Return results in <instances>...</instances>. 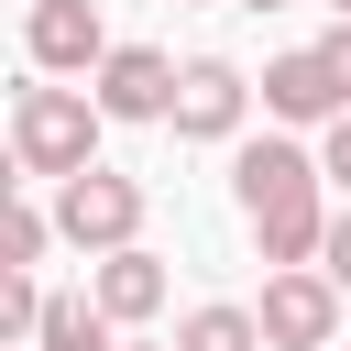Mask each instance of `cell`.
<instances>
[{"mask_svg": "<svg viewBox=\"0 0 351 351\" xmlns=\"http://www.w3.org/2000/svg\"><path fill=\"white\" fill-rule=\"evenodd\" d=\"M318 154H296V143H241V165H230V197H241V230H252V252L263 263H318V241H329V208H318Z\"/></svg>", "mask_w": 351, "mask_h": 351, "instance_id": "6da1fadb", "label": "cell"}, {"mask_svg": "<svg viewBox=\"0 0 351 351\" xmlns=\"http://www.w3.org/2000/svg\"><path fill=\"white\" fill-rule=\"evenodd\" d=\"M99 99L88 88H55L44 66H33V88L11 99V165L22 176H77V165H99Z\"/></svg>", "mask_w": 351, "mask_h": 351, "instance_id": "7a4b0ae2", "label": "cell"}, {"mask_svg": "<svg viewBox=\"0 0 351 351\" xmlns=\"http://www.w3.org/2000/svg\"><path fill=\"white\" fill-rule=\"evenodd\" d=\"M55 230L77 252H121V241H143V186L110 165H77V176H55Z\"/></svg>", "mask_w": 351, "mask_h": 351, "instance_id": "3957f363", "label": "cell"}, {"mask_svg": "<svg viewBox=\"0 0 351 351\" xmlns=\"http://www.w3.org/2000/svg\"><path fill=\"white\" fill-rule=\"evenodd\" d=\"M263 340H274V351H329V340H340V274H329V263H274V285H263Z\"/></svg>", "mask_w": 351, "mask_h": 351, "instance_id": "277c9868", "label": "cell"}, {"mask_svg": "<svg viewBox=\"0 0 351 351\" xmlns=\"http://www.w3.org/2000/svg\"><path fill=\"white\" fill-rule=\"evenodd\" d=\"M176 77H186V66H176L165 44H110L88 88H99L110 121H165V110H176Z\"/></svg>", "mask_w": 351, "mask_h": 351, "instance_id": "5b68a950", "label": "cell"}, {"mask_svg": "<svg viewBox=\"0 0 351 351\" xmlns=\"http://www.w3.org/2000/svg\"><path fill=\"white\" fill-rule=\"evenodd\" d=\"M241 110H252V88H241V66L230 55H186V77H176V143H230L241 132Z\"/></svg>", "mask_w": 351, "mask_h": 351, "instance_id": "8992f818", "label": "cell"}, {"mask_svg": "<svg viewBox=\"0 0 351 351\" xmlns=\"http://www.w3.org/2000/svg\"><path fill=\"white\" fill-rule=\"evenodd\" d=\"M22 55H33L44 77H99V55H110V22H99V0H33V22H22Z\"/></svg>", "mask_w": 351, "mask_h": 351, "instance_id": "52a82bcc", "label": "cell"}, {"mask_svg": "<svg viewBox=\"0 0 351 351\" xmlns=\"http://www.w3.org/2000/svg\"><path fill=\"white\" fill-rule=\"evenodd\" d=\"M263 110L274 121H340L351 110V77L329 66V44H296V55L263 66Z\"/></svg>", "mask_w": 351, "mask_h": 351, "instance_id": "ba28073f", "label": "cell"}, {"mask_svg": "<svg viewBox=\"0 0 351 351\" xmlns=\"http://www.w3.org/2000/svg\"><path fill=\"white\" fill-rule=\"evenodd\" d=\"M88 296H99L121 329H143V318L165 307V263H154L143 241H121V252H88Z\"/></svg>", "mask_w": 351, "mask_h": 351, "instance_id": "9c48e42d", "label": "cell"}, {"mask_svg": "<svg viewBox=\"0 0 351 351\" xmlns=\"http://www.w3.org/2000/svg\"><path fill=\"white\" fill-rule=\"evenodd\" d=\"M176 351H274V340H263V307H230V296H208V307H186Z\"/></svg>", "mask_w": 351, "mask_h": 351, "instance_id": "30bf717a", "label": "cell"}, {"mask_svg": "<svg viewBox=\"0 0 351 351\" xmlns=\"http://www.w3.org/2000/svg\"><path fill=\"white\" fill-rule=\"evenodd\" d=\"M110 329H121V318H110L99 296H44V329H33V340H44V351H121Z\"/></svg>", "mask_w": 351, "mask_h": 351, "instance_id": "8fae6325", "label": "cell"}, {"mask_svg": "<svg viewBox=\"0 0 351 351\" xmlns=\"http://www.w3.org/2000/svg\"><path fill=\"white\" fill-rule=\"evenodd\" d=\"M44 329V285H33V263H0V340H33Z\"/></svg>", "mask_w": 351, "mask_h": 351, "instance_id": "7c38bea8", "label": "cell"}, {"mask_svg": "<svg viewBox=\"0 0 351 351\" xmlns=\"http://www.w3.org/2000/svg\"><path fill=\"white\" fill-rule=\"evenodd\" d=\"M44 241H66V230H55V208H33V197H22V208L0 219V263H44Z\"/></svg>", "mask_w": 351, "mask_h": 351, "instance_id": "4fadbf2b", "label": "cell"}, {"mask_svg": "<svg viewBox=\"0 0 351 351\" xmlns=\"http://www.w3.org/2000/svg\"><path fill=\"white\" fill-rule=\"evenodd\" d=\"M318 263H329V274H340V296H351V208L329 219V241H318Z\"/></svg>", "mask_w": 351, "mask_h": 351, "instance_id": "5bb4252c", "label": "cell"}, {"mask_svg": "<svg viewBox=\"0 0 351 351\" xmlns=\"http://www.w3.org/2000/svg\"><path fill=\"white\" fill-rule=\"evenodd\" d=\"M318 165H329V176H340V186H351V110H340V121H329V143H318Z\"/></svg>", "mask_w": 351, "mask_h": 351, "instance_id": "9a60e30c", "label": "cell"}, {"mask_svg": "<svg viewBox=\"0 0 351 351\" xmlns=\"http://www.w3.org/2000/svg\"><path fill=\"white\" fill-rule=\"evenodd\" d=\"M318 44H329V66H340V77H351V11H340V22H329V33H318Z\"/></svg>", "mask_w": 351, "mask_h": 351, "instance_id": "2e32d148", "label": "cell"}, {"mask_svg": "<svg viewBox=\"0 0 351 351\" xmlns=\"http://www.w3.org/2000/svg\"><path fill=\"white\" fill-rule=\"evenodd\" d=\"M121 351H176V340H121Z\"/></svg>", "mask_w": 351, "mask_h": 351, "instance_id": "e0dca14e", "label": "cell"}, {"mask_svg": "<svg viewBox=\"0 0 351 351\" xmlns=\"http://www.w3.org/2000/svg\"><path fill=\"white\" fill-rule=\"evenodd\" d=\"M0 351H44V340H0Z\"/></svg>", "mask_w": 351, "mask_h": 351, "instance_id": "ac0fdd59", "label": "cell"}, {"mask_svg": "<svg viewBox=\"0 0 351 351\" xmlns=\"http://www.w3.org/2000/svg\"><path fill=\"white\" fill-rule=\"evenodd\" d=\"M241 11H285V0H241Z\"/></svg>", "mask_w": 351, "mask_h": 351, "instance_id": "d6986e66", "label": "cell"}, {"mask_svg": "<svg viewBox=\"0 0 351 351\" xmlns=\"http://www.w3.org/2000/svg\"><path fill=\"white\" fill-rule=\"evenodd\" d=\"M329 11H351V0H329Z\"/></svg>", "mask_w": 351, "mask_h": 351, "instance_id": "ffe728a7", "label": "cell"}]
</instances>
